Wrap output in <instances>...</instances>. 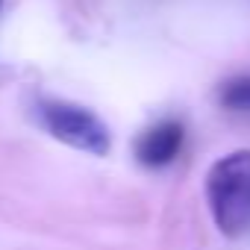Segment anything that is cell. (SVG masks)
I'll use <instances>...</instances> for the list:
<instances>
[{
  "label": "cell",
  "instance_id": "5b68a950",
  "mask_svg": "<svg viewBox=\"0 0 250 250\" xmlns=\"http://www.w3.org/2000/svg\"><path fill=\"white\" fill-rule=\"evenodd\" d=\"M0 3H3V0H0Z\"/></svg>",
  "mask_w": 250,
  "mask_h": 250
},
{
  "label": "cell",
  "instance_id": "3957f363",
  "mask_svg": "<svg viewBox=\"0 0 250 250\" xmlns=\"http://www.w3.org/2000/svg\"><path fill=\"white\" fill-rule=\"evenodd\" d=\"M183 139H186L183 124L174 118H165V121L153 124V127H147L136 139V159L145 168H165L180 156Z\"/></svg>",
  "mask_w": 250,
  "mask_h": 250
},
{
  "label": "cell",
  "instance_id": "277c9868",
  "mask_svg": "<svg viewBox=\"0 0 250 250\" xmlns=\"http://www.w3.org/2000/svg\"><path fill=\"white\" fill-rule=\"evenodd\" d=\"M221 106L232 112H250V77H232L221 85Z\"/></svg>",
  "mask_w": 250,
  "mask_h": 250
},
{
  "label": "cell",
  "instance_id": "6da1fadb",
  "mask_svg": "<svg viewBox=\"0 0 250 250\" xmlns=\"http://www.w3.org/2000/svg\"><path fill=\"white\" fill-rule=\"evenodd\" d=\"M206 203L224 235L238 238L250 229V150L227 153L209 168Z\"/></svg>",
  "mask_w": 250,
  "mask_h": 250
},
{
  "label": "cell",
  "instance_id": "7a4b0ae2",
  "mask_svg": "<svg viewBox=\"0 0 250 250\" xmlns=\"http://www.w3.org/2000/svg\"><path fill=\"white\" fill-rule=\"evenodd\" d=\"M36 121L53 136L56 142L91 153V156H106L112 136L109 127L85 106L65 103V100H36Z\"/></svg>",
  "mask_w": 250,
  "mask_h": 250
}]
</instances>
